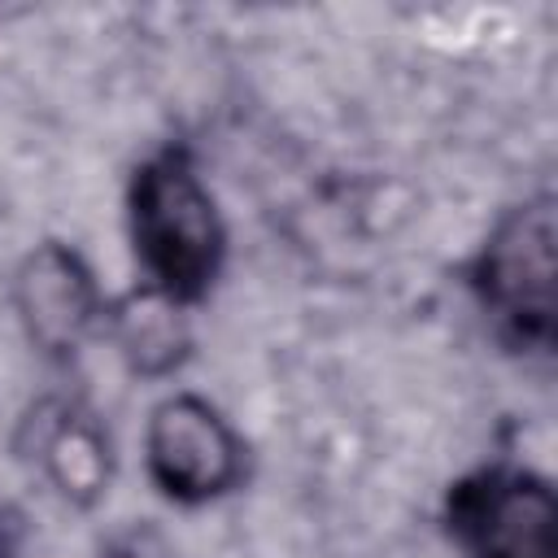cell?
<instances>
[{"label": "cell", "mask_w": 558, "mask_h": 558, "mask_svg": "<svg viewBox=\"0 0 558 558\" xmlns=\"http://www.w3.org/2000/svg\"><path fill=\"white\" fill-rule=\"evenodd\" d=\"M144 466L153 488L179 506H205L240 488L244 440L201 392H170L144 427Z\"/></svg>", "instance_id": "cell-4"}, {"label": "cell", "mask_w": 558, "mask_h": 558, "mask_svg": "<svg viewBox=\"0 0 558 558\" xmlns=\"http://www.w3.org/2000/svg\"><path fill=\"white\" fill-rule=\"evenodd\" d=\"M22 453L39 466L52 493L78 510L96 506L113 480L109 432L92 405L74 397H44L22 418Z\"/></svg>", "instance_id": "cell-6"}, {"label": "cell", "mask_w": 558, "mask_h": 558, "mask_svg": "<svg viewBox=\"0 0 558 558\" xmlns=\"http://www.w3.org/2000/svg\"><path fill=\"white\" fill-rule=\"evenodd\" d=\"M113 340L140 375H166L187 349L183 305L166 301L153 288H140L113 310Z\"/></svg>", "instance_id": "cell-7"}, {"label": "cell", "mask_w": 558, "mask_h": 558, "mask_svg": "<svg viewBox=\"0 0 558 558\" xmlns=\"http://www.w3.org/2000/svg\"><path fill=\"white\" fill-rule=\"evenodd\" d=\"M126 231L144 288L183 310L209 296L227 262V227L183 144H166L135 166L126 187Z\"/></svg>", "instance_id": "cell-1"}, {"label": "cell", "mask_w": 558, "mask_h": 558, "mask_svg": "<svg viewBox=\"0 0 558 558\" xmlns=\"http://www.w3.org/2000/svg\"><path fill=\"white\" fill-rule=\"evenodd\" d=\"M13 554H17V541H13V527L0 514V558H13Z\"/></svg>", "instance_id": "cell-8"}, {"label": "cell", "mask_w": 558, "mask_h": 558, "mask_svg": "<svg viewBox=\"0 0 558 558\" xmlns=\"http://www.w3.org/2000/svg\"><path fill=\"white\" fill-rule=\"evenodd\" d=\"M440 519L458 558H558V501L527 466L493 462L458 475Z\"/></svg>", "instance_id": "cell-3"}, {"label": "cell", "mask_w": 558, "mask_h": 558, "mask_svg": "<svg viewBox=\"0 0 558 558\" xmlns=\"http://www.w3.org/2000/svg\"><path fill=\"white\" fill-rule=\"evenodd\" d=\"M466 288L493 331V340L523 357L554 353V196L536 192L510 205L475 257L466 262Z\"/></svg>", "instance_id": "cell-2"}, {"label": "cell", "mask_w": 558, "mask_h": 558, "mask_svg": "<svg viewBox=\"0 0 558 558\" xmlns=\"http://www.w3.org/2000/svg\"><path fill=\"white\" fill-rule=\"evenodd\" d=\"M9 296H13V314L26 331V340L52 362L74 357L78 344L100 323L96 275L78 257V248L61 244V240H44L17 262Z\"/></svg>", "instance_id": "cell-5"}]
</instances>
